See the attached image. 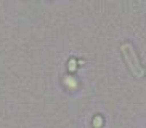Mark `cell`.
<instances>
[{"instance_id": "1", "label": "cell", "mask_w": 146, "mask_h": 128, "mask_svg": "<svg viewBox=\"0 0 146 128\" xmlns=\"http://www.w3.org/2000/svg\"><path fill=\"white\" fill-rule=\"evenodd\" d=\"M120 53L124 56V61L127 64L129 71L133 74V77H143L145 75V67H143L141 61L138 58V53H137V48L132 42H122L120 43Z\"/></svg>"}]
</instances>
